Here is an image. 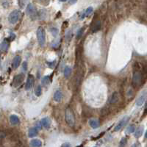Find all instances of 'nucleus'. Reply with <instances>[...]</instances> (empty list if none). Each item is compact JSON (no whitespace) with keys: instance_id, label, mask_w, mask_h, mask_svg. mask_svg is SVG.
I'll use <instances>...</instances> for the list:
<instances>
[{"instance_id":"aec40b11","label":"nucleus","mask_w":147,"mask_h":147,"mask_svg":"<svg viewBox=\"0 0 147 147\" xmlns=\"http://www.w3.org/2000/svg\"><path fill=\"white\" fill-rule=\"evenodd\" d=\"M143 132V126L138 127L136 129V130L135 131V137L136 138H140V137L142 135Z\"/></svg>"},{"instance_id":"39448f33","label":"nucleus","mask_w":147,"mask_h":147,"mask_svg":"<svg viewBox=\"0 0 147 147\" xmlns=\"http://www.w3.org/2000/svg\"><path fill=\"white\" fill-rule=\"evenodd\" d=\"M129 120V116H124V117L118 123V124L116 126V127H115V129H114V131H115V132H118V131L121 130L124 127L126 126V124L128 123Z\"/></svg>"},{"instance_id":"412c9836","label":"nucleus","mask_w":147,"mask_h":147,"mask_svg":"<svg viewBox=\"0 0 147 147\" xmlns=\"http://www.w3.org/2000/svg\"><path fill=\"white\" fill-rule=\"evenodd\" d=\"M71 74V68L68 66H66L64 69V72H63V74L65 79H68Z\"/></svg>"},{"instance_id":"9b49d317","label":"nucleus","mask_w":147,"mask_h":147,"mask_svg":"<svg viewBox=\"0 0 147 147\" xmlns=\"http://www.w3.org/2000/svg\"><path fill=\"white\" fill-rule=\"evenodd\" d=\"M21 62V57L19 55L16 56L13 58V63H12V67H13V68H14V69L17 68L20 65Z\"/></svg>"},{"instance_id":"f03ea898","label":"nucleus","mask_w":147,"mask_h":147,"mask_svg":"<svg viewBox=\"0 0 147 147\" xmlns=\"http://www.w3.org/2000/svg\"><path fill=\"white\" fill-rule=\"evenodd\" d=\"M37 38H38L39 45L44 46L46 43V32L42 27H39L37 30Z\"/></svg>"},{"instance_id":"393cba45","label":"nucleus","mask_w":147,"mask_h":147,"mask_svg":"<svg viewBox=\"0 0 147 147\" xmlns=\"http://www.w3.org/2000/svg\"><path fill=\"white\" fill-rule=\"evenodd\" d=\"M49 83V76H46L42 79V84L46 86Z\"/></svg>"},{"instance_id":"4468645a","label":"nucleus","mask_w":147,"mask_h":147,"mask_svg":"<svg viewBox=\"0 0 147 147\" xmlns=\"http://www.w3.org/2000/svg\"><path fill=\"white\" fill-rule=\"evenodd\" d=\"M63 96V92L60 90H57L54 93V99H55V101H56L57 102H59V101H60L62 100Z\"/></svg>"},{"instance_id":"5701e85b","label":"nucleus","mask_w":147,"mask_h":147,"mask_svg":"<svg viewBox=\"0 0 147 147\" xmlns=\"http://www.w3.org/2000/svg\"><path fill=\"white\" fill-rule=\"evenodd\" d=\"M41 92H42V90H41V85H38L37 88H35V93L37 96H40L41 95Z\"/></svg>"},{"instance_id":"ddd939ff","label":"nucleus","mask_w":147,"mask_h":147,"mask_svg":"<svg viewBox=\"0 0 147 147\" xmlns=\"http://www.w3.org/2000/svg\"><path fill=\"white\" fill-rule=\"evenodd\" d=\"M10 41L8 38L5 39V40L2 42V44H1V51H2V52H5L8 51V48H9V46H10Z\"/></svg>"},{"instance_id":"473e14b6","label":"nucleus","mask_w":147,"mask_h":147,"mask_svg":"<svg viewBox=\"0 0 147 147\" xmlns=\"http://www.w3.org/2000/svg\"><path fill=\"white\" fill-rule=\"evenodd\" d=\"M145 138H147V131H146V135H145Z\"/></svg>"},{"instance_id":"a211bd4d","label":"nucleus","mask_w":147,"mask_h":147,"mask_svg":"<svg viewBox=\"0 0 147 147\" xmlns=\"http://www.w3.org/2000/svg\"><path fill=\"white\" fill-rule=\"evenodd\" d=\"M41 124H42V125H43V127H44L45 128L48 129V128H49L50 126H51V120H50V119L48 118V117L44 118V119H42V120H41Z\"/></svg>"},{"instance_id":"9d476101","label":"nucleus","mask_w":147,"mask_h":147,"mask_svg":"<svg viewBox=\"0 0 147 147\" xmlns=\"http://www.w3.org/2000/svg\"><path fill=\"white\" fill-rule=\"evenodd\" d=\"M88 124L90 125V127H92L93 129H96V128L99 127V126H100L99 121L97 119H91L88 121Z\"/></svg>"},{"instance_id":"c756f323","label":"nucleus","mask_w":147,"mask_h":147,"mask_svg":"<svg viewBox=\"0 0 147 147\" xmlns=\"http://www.w3.org/2000/svg\"><path fill=\"white\" fill-rule=\"evenodd\" d=\"M77 0H69L68 3H69L70 5H74V4H75V3L77 2Z\"/></svg>"},{"instance_id":"1a4fd4ad","label":"nucleus","mask_w":147,"mask_h":147,"mask_svg":"<svg viewBox=\"0 0 147 147\" xmlns=\"http://www.w3.org/2000/svg\"><path fill=\"white\" fill-rule=\"evenodd\" d=\"M146 96H147V92L146 91L142 92L141 94L140 95V96L138 98V99L136 101V105L137 106H141L144 103V101H145V100L146 99Z\"/></svg>"},{"instance_id":"0eeeda50","label":"nucleus","mask_w":147,"mask_h":147,"mask_svg":"<svg viewBox=\"0 0 147 147\" xmlns=\"http://www.w3.org/2000/svg\"><path fill=\"white\" fill-rule=\"evenodd\" d=\"M26 12H27V15H29V16H31L32 18L36 16V14H37L36 8L32 3H30V4H29L27 5V9H26Z\"/></svg>"},{"instance_id":"7c9ffc66","label":"nucleus","mask_w":147,"mask_h":147,"mask_svg":"<svg viewBox=\"0 0 147 147\" xmlns=\"http://www.w3.org/2000/svg\"><path fill=\"white\" fill-rule=\"evenodd\" d=\"M62 146H63V147H69V146H71V144L69 143H63L62 145Z\"/></svg>"},{"instance_id":"cd10ccee","label":"nucleus","mask_w":147,"mask_h":147,"mask_svg":"<svg viewBox=\"0 0 147 147\" xmlns=\"http://www.w3.org/2000/svg\"><path fill=\"white\" fill-rule=\"evenodd\" d=\"M22 68L24 71H27V63L26 61L23 62V65H22Z\"/></svg>"},{"instance_id":"6ab92c4d","label":"nucleus","mask_w":147,"mask_h":147,"mask_svg":"<svg viewBox=\"0 0 147 147\" xmlns=\"http://www.w3.org/2000/svg\"><path fill=\"white\" fill-rule=\"evenodd\" d=\"M30 146L33 147H40L42 146V142L38 139H33L30 141Z\"/></svg>"},{"instance_id":"6e6552de","label":"nucleus","mask_w":147,"mask_h":147,"mask_svg":"<svg viewBox=\"0 0 147 147\" xmlns=\"http://www.w3.org/2000/svg\"><path fill=\"white\" fill-rule=\"evenodd\" d=\"M35 83V78L34 76L32 74H29L28 75V78L26 83V85H25V89L26 90H29L32 88L33 85Z\"/></svg>"},{"instance_id":"7ed1b4c3","label":"nucleus","mask_w":147,"mask_h":147,"mask_svg":"<svg viewBox=\"0 0 147 147\" xmlns=\"http://www.w3.org/2000/svg\"><path fill=\"white\" fill-rule=\"evenodd\" d=\"M142 73L139 70H135L133 73L132 77V85L135 88H138L142 82Z\"/></svg>"},{"instance_id":"f257e3e1","label":"nucleus","mask_w":147,"mask_h":147,"mask_svg":"<svg viewBox=\"0 0 147 147\" xmlns=\"http://www.w3.org/2000/svg\"><path fill=\"white\" fill-rule=\"evenodd\" d=\"M65 120L67 123V124L71 127H74L75 126V116L74 114L73 110H71V108L70 107H68L65 108Z\"/></svg>"},{"instance_id":"bb28decb","label":"nucleus","mask_w":147,"mask_h":147,"mask_svg":"<svg viewBox=\"0 0 147 147\" xmlns=\"http://www.w3.org/2000/svg\"><path fill=\"white\" fill-rule=\"evenodd\" d=\"M127 143V139L126 138H123L121 139V143H120V146H125V144Z\"/></svg>"},{"instance_id":"f8f14e48","label":"nucleus","mask_w":147,"mask_h":147,"mask_svg":"<svg viewBox=\"0 0 147 147\" xmlns=\"http://www.w3.org/2000/svg\"><path fill=\"white\" fill-rule=\"evenodd\" d=\"M119 99V93L117 92H114L111 95V96H110L109 102H110V104H116L118 102Z\"/></svg>"},{"instance_id":"dca6fc26","label":"nucleus","mask_w":147,"mask_h":147,"mask_svg":"<svg viewBox=\"0 0 147 147\" xmlns=\"http://www.w3.org/2000/svg\"><path fill=\"white\" fill-rule=\"evenodd\" d=\"M38 134V130L37 127H32L29 129L28 132V136L29 138H34Z\"/></svg>"},{"instance_id":"2eb2a0df","label":"nucleus","mask_w":147,"mask_h":147,"mask_svg":"<svg viewBox=\"0 0 147 147\" xmlns=\"http://www.w3.org/2000/svg\"><path fill=\"white\" fill-rule=\"evenodd\" d=\"M9 121L11 125H18L19 124V119L16 115H11L9 118Z\"/></svg>"},{"instance_id":"72a5a7b5","label":"nucleus","mask_w":147,"mask_h":147,"mask_svg":"<svg viewBox=\"0 0 147 147\" xmlns=\"http://www.w3.org/2000/svg\"><path fill=\"white\" fill-rule=\"evenodd\" d=\"M60 2H66L67 0H60Z\"/></svg>"},{"instance_id":"20e7f679","label":"nucleus","mask_w":147,"mask_h":147,"mask_svg":"<svg viewBox=\"0 0 147 147\" xmlns=\"http://www.w3.org/2000/svg\"><path fill=\"white\" fill-rule=\"evenodd\" d=\"M20 11L18 10H14L13 11H12L9 16H8V20H9V22L12 24H16L18 20H19V18H20Z\"/></svg>"},{"instance_id":"a878e982","label":"nucleus","mask_w":147,"mask_h":147,"mask_svg":"<svg viewBox=\"0 0 147 147\" xmlns=\"http://www.w3.org/2000/svg\"><path fill=\"white\" fill-rule=\"evenodd\" d=\"M91 13H93V8L92 7H90V8H88L85 10V13L84 14V16H88L89 15L91 14Z\"/></svg>"},{"instance_id":"f3484780","label":"nucleus","mask_w":147,"mask_h":147,"mask_svg":"<svg viewBox=\"0 0 147 147\" xmlns=\"http://www.w3.org/2000/svg\"><path fill=\"white\" fill-rule=\"evenodd\" d=\"M100 28H101V21L99 20H97L93 24L91 27V31L92 32H96L100 29Z\"/></svg>"},{"instance_id":"423d86ee","label":"nucleus","mask_w":147,"mask_h":147,"mask_svg":"<svg viewBox=\"0 0 147 147\" xmlns=\"http://www.w3.org/2000/svg\"><path fill=\"white\" fill-rule=\"evenodd\" d=\"M24 80V74H19L16 75L15 77H14V80L13 81V85L14 87H18L20 86L23 81Z\"/></svg>"},{"instance_id":"c85d7f7f","label":"nucleus","mask_w":147,"mask_h":147,"mask_svg":"<svg viewBox=\"0 0 147 147\" xmlns=\"http://www.w3.org/2000/svg\"><path fill=\"white\" fill-rule=\"evenodd\" d=\"M41 126H43L42 124H41V121L39 122V123H37V124H36V127H37V129H41Z\"/></svg>"},{"instance_id":"b1692460","label":"nucleus","mask_w":147,"mask_h":147,"mask_svg":"<svg viewBox=\"0 0 147 147\" xmlns=\"http://www.w3.org/2000/svg\"><path fill=\"white\" fill-rule=\"evenodd\" d=\"M84 29H85V27H82L77 31V39L80 38L82 37V35H83V34L84 32Z\"/></svg>"},{"instance_id":"2f4dec72","label":"nucleus","mask_w":147,"mask_h":147,"mask_svg":"<svg viewBox=\"0 0 147 147\" xmlns=\"http://www.w3.org/2000/svg\"><path fill=\"white\" fill-rule=\"evenodd\" d=\"M145 113H147V101H146V105H145Z\"/></svg>"},{"instance_id":"4be33fe9","label":"nucleus","mask_w":147,"mask_h":147,"mask_svg":"<svg viewBox=\"0 0 147 147\" xmlns=\"http://www.w3.org/2000/svg\"><path fill=\"white\" fill-rule=\"evenodd\" d=\"M135 130V126H134L133 124H131V125H129V126L127 127L126 132H127V134H130V133L134 132Z\"/></svg>"}]
</instances>
